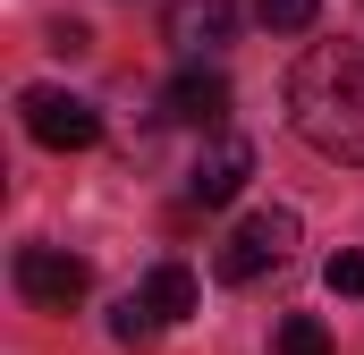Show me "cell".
Instances as JSON below:
<instances>
[{"instance_id": "9", "label": "cell", "mask_w": 364, "mask_h": 355, "mask_svg": "<svg viewBox=\"0 0 364 355\" xmlns=\"http://www.w3.org/2000/svg\"><path fill=\"white\" fill-rule=\"evenodd\" d=\"M272 347L279 355H331V322H314V313H288L272 330Z\"/></svg>"}, {"instance_id": "1", "label": "cell", "mask_w": 364, "mask_h": 355, "mask_svg": "<svg viewBox=\"0 0 364 355\" xmlns=\"http://www.w3.org/2000/svg\"><path fill=\"white\" fill-rule=\"evenodd\" d=\"M288 119H296V136H305L322 161L364 170V51L356 43H322V51L296 60V77H288Z\"/></svg>"}, {"instance_id": "10", "label": "cell", "mask_w": 364, "mask_h": 355, "mask_svg": "<svg viewBox=\"0 0 364 355\" xmlns=\"http://www.w3.org/2000/svg\"><path fill=\"white\" fill-rule=\"evenodd\" d=\"M255 17H263L272 34H305V26L322 17V0H255Z\"/></svg>"}, {"instance_id": "11", "label": "cell", "mask_w": 364, "mask_h": 355, "mask_svg": "<svg viewBox=\"0 0 364 355\" xmlns=\"http://www.w3.org/2000/svg\"><path fill=\"white\" fill-rule=\"evenodd\" d=\"M322 279H331V296H364V246H339Z\"/></svg>"}, {"instance_id": "7", "label": "cell", "mask_w": 364, "mask_h": 355, "mask_svg": "<svg viewBox=\"0 0 364 355\" xmlns=\"http://www.w3.org/2000/svg\"><path fill=\"white\" fill-rule=\"evenodd\" d=\"M229 34H237V0H170V43H178L186 60L220 51Z\"/></svg>"}, {"instance_id": "2", "label": "cell", "mask_w": 364, "mask_h": 355, "mask_svg": "<svg viewBox=\"0 0 364 355\" xmlns=\"http://www.w3.org/2000/svg\"><path fill=\"white\" fill-rule=\"evenodd\" d=\"M296 237H305V220H296L288 203H272V212H246V220L220 237V263H212V271H220L229 288H246V279H263L272 263H288V254H296Z\"/></svg>"}, {"instance_id": "8", "label": "cell", "mask_w": 364, "mask_h": 355, "mask_svg": "<svg viewBox=\"0 0 364 355\" xmlns=\"http://www.w3.org/2000/svg\"><path fill=\"white\" fill-rule=\"evenodd\" d=\"M136 296H144L153 322H186V313H195V271H186V263H153Z\"/></svg>"}, {"instance_id": "3", "label": "cell", "mask_w": 364, "mask_h": 355, "mask_svg": "<svg viewBox=\"0 0 364 355\" xmlns=\"http://www.w3.org/2000/svg\"><path fill=\"white\" fill-rule=\"evenodd\" d=\"M17 110H26V136L51 144V153H85V144H102V110L77 102V93H60V85H26Z\"/></svg>"}, {"instance_id": "6", "label": "cell", "mask_w": 364, "mask_h": 355, "mask_svg": "<svg viewBox=\"0 0 364 355\" xmlns=\"http://www.w3.org/2000/svg\"><path fill=\"white\" fill-rule=\"evenodd\" d=\"M161 119L170 127H220L229 119V77L220 68H178L161 85Z\"/></svg>"}, {"instance_id": "12", "label": "cell", "mask_w": 364, "mask_h": 355, "mask_svg": "<svg viewBox=\"0 0 364 355\" xmlns=\"http://www.w3.org/2000/svg\"><path fill=\"white\" fill-rule=\"evenodd\" d=\"M144 330H161V322L144 313V296H119V313H110V339H144Z\"/></svg>"}, {"instance_id": "4", "label": "cell", "mask_w": 364, "mask_h": 355, "mask_svg": "<svg viewBox=\"0 0 364 355\" xmlns=\"http://www.w3.org/2000/svg\"><path fill=\"white\" fill-rule=\"evenodd\" d=\"M93 288V271L68 254V246H17V296L34 313H77Z\"/></svg>"}, {"instance_id": "5", "label": "cell", "mask_w": 364, "mask_h": 355, "mask_svg": "<svg viewBox=\"0 0 364 355\" xmlns=\"http://www.w3.org/2000/svg\"><path fill=\"white\" fill-rule=\"evenodd\" d=\"M246 178H255V144H246V136H212V144L195 153V170H186V195H195V203H237Z\"/></svg>"}]
</instances>
